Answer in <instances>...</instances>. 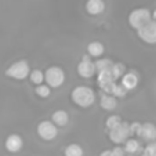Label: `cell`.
I'll return each instance as SVG.
<instances>
[{"mask_svg": "<svg viewBox=\"0 0 156 156\" xmlns=\"http://www.w3.org/2000/svg\"><path fill=\"white\" fill-rule=\"evenodd\" d=\"M71 98L73 101V104H76L80 108H88V106H91L94 104L95 94L87 86H77L72 90Z\"/></svg>", "mask_w": 156, "mask_h": 156, "instance_id": "1", "label": "cell"}, {"mask_svg": "<svg viewBox=\"0 0 156 156\" xmlns=\"http://www.w3.org/2000/svg\"><path fill=\"white\" fill-rule=\"evenodd\" d=\"M152 21V14L148 9H136L129 15V25L134 29H141Z\"/></svg>", "mask_w": 156, "mask_h": 156, "instance_id": "2", "label": "cell"}, {"mask_svg": "<svg viewBox=\"0 0 156 156\" xmlns=\"http://www.w3.org/2000/svg\"><path fill=\"white\" fill-rule=\"evenodd\" d=\"M6 75L15 80H24L25 77H28L30 75L29 64H28L27 61H24V59L14 62V64H11L9 68H7Z\"/></svg>", "mask_w": 156, "mask_h": 156, "instance_id": "3", "label": "cell"}, {"mask_svg": "<svg viewBox=\"0 0 156 156\" xmlns=\"http://www.w3.org/2000/svg\"><path fill=\"white\" fill-rule=\"evenodd\" d=\"M44 80H46L48 87L58 88L65 82V72L59 66H50L44 73Z\"/></svg>", "mask_w": 156, "mask_h": 156, "instance_id": "4", "label": "cell"}, {"mask_svg": "<svg viewBox=\"0 0 156 156\" xmlns=\"http://www.w3.org/2000/svg\"><path fill=\"white\" fill-rule=\"evenodd\" d=\"M37 134L44 141H51V140H54L57 137L58 129L51 120H43L37 126Z\"/></svg>", "mask_w": 156, "mask_h": 156, "instance_id": "5", "label": "cell"}, {"mask_svg": "<svg viewBox=\"0 0 156 156\" xmlns=\"http://www.w3.org/2000/svg\"><path fill=\"white\" fill-rule=\"evenodd\" d=\"M129 136H131L130 133V124L122 122L118 127H115L113 130L109 131V138L111 141L115 142V144H122V142H126L129 140Z\"/></svg>", "mask_w": 156, "mask_h": 156, "instance_id": "6", "label": "cell"}, {"mask_svg": "<svg viewBox=\"0 0 156 156\" xmlns=\"http://www.w3.org/2000/svg\"><path fill=\"white\" fill-rule=\"evenodd\" d=\"M137 35L142 41L148 44H156V21H151L149 24L137 30Z\"/></svg>", "mask_w": 156, "mask_h": 156, "instance_id": "7", "label": "cell"}, {"mask_svg": "<svg viewBox=\"0 0 156 156\" xmlns=\"http://www.w3.org/2000/svg\"><path fill=\"white\" fill-rule=\"evenodd\" d=\"M97 68H95V62H91L87 55L82 58V61L77 64V73L84 79H90L93 75L95 73Z\"/></svg>", "mask_w": 156, "mask_h": 156, "instance_id": "8", "label": "cell"}, {"mask_svg": "<svg viewBox=\"0 0 156 156\" xmlns=\"http://www.w3.org/2000/svg\"><path fill=\"white\" fill-rule=\"evenodd\" d=\"M22 145H24V140L21 138L18 134H10V136L6 138V142H4L6 149L11 153L20 152L21 148H22Z\"/></svg>", "mask_w": 156, "mask_h": 156, "instance_id": "9", "label": "cell"}, {"mask_svg": "<svg viewBox=\"0 0 156 156\" xmlns=\"http://www.w3.org/2000/svg\"><path fill=\"white\" fill-rule=\"evenodd\" d=\"M138 137H141L145 141H156V126L152 123H144L141 126V130H140Z\"/></svg>", "mask_w": 156, "mask_h": 156, "instance_id": "10", "label": "cell"}, {"mask_svg": "<svg viewBox=\"0 0 156 156\" xmlns=\"http://www.w3.org/2000/svg\"><path fill=\"white\" fill-rule=\"evenodd\" d=\"M105 10V2L104 0H88L86 3V11L90 15H100Z\"/></svg>", "mask_w": 156, "mask_h": 156, "instance_id": "11", "label": "cell"}, {"mask_svg": "<svg viewBox=\"0 0 156 156\" xmlns=\"http://www.w3.org/2000/svg\"><path fill=\"white\" fill-rule=\"evenodd\" d=\"M100 104L105 111H113L118 106V100L112 94H106V93L102 91L100 97Z\"/></svg>", "mask_w": 156, "mask_h": 156, "instance_id": "12", "label": "cell"}, {"mask_svg": "<svg viewBox=\"0 0 156 156\" xmlns=\"http://www.w3.org/2000/svg\"><path fill=\"white\" fill-rule=\"evenodd\" d=\"M124 152L129 153V155H138V153H144L141 148V144H140L138 140L136 138H129L126 142H124Z\"/></svg>", "mask_w": 156, "mask_h": 156, "instance_id": "13", "label": "cell"}, {"mask_svg": "<svg viewBox=\"0 0 156 156\" xmlns=\"http://www.w3.org/2000/svg\"><path fill=\"white\" fill-rule=\"evenodd\" d=\"M51 122H53V123L55 124L57 127L66 126V124H68V122H69L68 112H65V111H62V109H59V111H55V112L53 113V116H51Z\"/></svg>", "mask_w": 156, "mask_h": 156, "instance_id": "14", "label": "cell"}, {"mask_svg": "<svg viewBox=\"0 0 156 156\" xmlns=\"http://www.w3.org/2000/svg\"><path fill=\"white\" fill-rule=\"evenodd\" d=\"M122 84L124 86L127 91L129 90H133L138 86V76H137L134 72H127L123 77H122Z\"/></svg>", "mask_w": 156, "mask_h": 156, "instance_id": "15", "label": "cell"}, {"mask_svg": "<svg viewBox=\"0 0 156 156\" xmlns=\"http://www.w3.org/2000/svg\"><path fill=\"white\" fill-rule=\"evenodd\" d=\"M87 51L91 57L100 58L104 54L105 48H104V44L101 43V41H91V43H88V46H87Z\"/></svg>", "mask_w": 156, "mask_h": 156, "instance_id": "16", "label": "cell"}, {"mask_svg": "<svg viewBox=\"0 0 156 156\" xmlns=\"http://www.w3.org/2000/svg\"><path fill=\"white\" fill-rule=\"evenodd\" d=\"M113 66V62L108 58H100L98 61H95V68H97L98 73L105 71H111Z\"/></svg>", "mask_w": 156, "mask_h": 156, "instance_id": "17", "label": "cell"}, {"mask_svg": "<svg viewBox=\"0 0 156 156\" xmlns=\"http://www.w3.org/2000/svg\"><path fill=\"white\" fill-rule=\"evenodd\" d=\"M83 148L77 144H69L65 148V156H83Z\"/></svg>", "mask_w": 156, "mask_h": 156, "instance_id": "18", "label": "cell"}, {"mask_svg": "<svg viewBox=\"0 0 156 156\" xmlns=\"http://www.w3.org/2000/svg\"><path fill=\"white\" fill-rule=\"evenodd\" d=\"M124 71H126V66L123 64H113L112 69H111V73H112L113 79L118 80V79H122L124 76Z\"/></svg>", "mask_w": 156, "mask_h": 156, "instance_id": "19", "label": "cell"}, {"mask_svg": "<svg viewBox=\"0 0 156 156\" xmlns=\"http://www.w3.org/2000/svg\"><path fill=\"white\" fill-rule=\"evenodd\" d=\"M29 79L33 84L40 86V84H43V82H44V73L41 71H39V69H35V71L30 72Z\"/></svg>", "mask_w": 156, "mask_h": 156, "instance_id": "20", "label": "cell"}, {"mask_svg": "<svg viewBox=\"0 0 156 156\" xmlns=\"http://www.w3.org/2000/svg\"><path fill=\"white\" fill-rule=\"evenodd\" d=\"M120 123H122L120 116H119V115H111L108 119H106L105 126H106V129L111 131V130H113L115 127H118Z\"/></svg>", "mask_w": 156, "mask_h": 156, "instance_id": "21", "label": "cell"}, {"mask_svg": "<svg viewBox=\"0 0 156 156\" xmlns=\"http://www.w3.org/2000/svg\"><path fill=\"white\" fill-rule=\"evenodd\" d=\"M35 91L40 98H47L51 94V87H48L47 84H40V86H36Z\"/></svg>", "mask_w": 156, "mask_h": 156, "instance_id": "22", "label": "cell"}, {"mask_svg": "<svg viewBox=\"0 0 156 156\" xmlns=\"http://www.w3.org/2000/svg\"><path fill=\"white\" fill-rule=\"evenodd\" d=\"M127 93V90L124 88L123 84H115V87H113V91H112V95L116 98H120V97H124Z\"/></svg>", "mask_w": 156, "mask_h": 156, "instance_id": "23", "label": "cell"}, {"mask_svg": "<svg viewBox=\"0 0 156 156\" xmlns=\"http://www.w3.org/2000/svg\"><path fill=\"white\" fill-rule=\"evenodd\" d=\"M144 153L148 156H156V141H152L145 147Z\"/></svg>", "mask_w": 156, "mask_h": 156, "instance_id": "24", "label": "cell"}, {"mask_svg": "<svg viewBox=\"0 0 156 156\" xmlns=\"http://www.w3.org/2000/svg\"><path fill=\"white\" fill-rule=\"evenodd\" d=\"M141 126H142V123H133V124H130V133H131V136L133 134H136V136H138L140 134V130H141Z\"/></svg>", "mask_w": 156, "mask_h": 156, "instance_id": "25", "label": "cell"}, {"mask_svg": "<svg viewBox=\"0 0 156 156\" xmlns=\"http://www.w3.org/2000/svg\"><path fill=\"white\" fill-rule=\"evenodd\" d=\"M112 151H113V153H115V156H126L124 148H122V147H115Z\"/></svg>", "mask_w": 156, "mask_h": 156, "instance_id": "26", "label": "cell"}, {"mask_svg": "<svg viewBox=\"0 0 156 156\" xmlns=\"http://www.w3.org/2000/svg\"><path fill=\"white\" fill-rule=\"evenodd\" d=\"M100 156H115V153H113L112 149H105L100 153Z\"/></svg>", "mask_w": 156, "mask_h": 156, "instance_id": "27", "label": "cell"}, {"mask_svg": "<svg viewBox=\"0 0 156 156\" xmlns=\"http://www.w3.org/2000/svg\"><path fill=\"white\" fill-rule=\"evenodd\" d=\"M152 18H153V21H156V10L152 12Z\"/></svg>", "mask_w": 156, "mask_h": 156, "instance_id": "28", "label": "cell"}, {"mask_svg": "<svg viewBox=\"0 0 156 156\" xmlns=\"http://www.w3.org/2000/svg\"><path fill=\"white\" fill-rule=\"evenodd\" d=\"M140 156H148V155H145V153H142V155H140Z\"/></svg>", "mask_w": 156, "mask_h": 156, "instance_id": "29", "label": "cell"}, {"mask_svg": "<svg viewBox=\"0 0 156 156\" xmlns=\"http://www.w3.org/2000/svg\"><path fill=\"white\" fill-rule=\"evenodd\" d=\"M126 156H134V155H126Z\"/></svg>", "mask_w": 156, "mask_h": 156, "instance_id": "30", "label": "cell"}]
</instances>
